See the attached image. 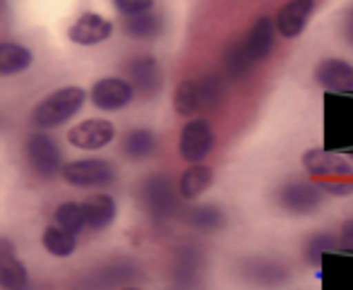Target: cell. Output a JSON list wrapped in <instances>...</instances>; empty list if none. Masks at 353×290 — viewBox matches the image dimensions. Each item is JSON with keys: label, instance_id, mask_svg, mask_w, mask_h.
I'll return each instance as SVG.
<instances>
[{"label": "cell", "instance_id": "obj_1", "mask_svg": "<svg viewBox=\"0 0 353 290\" xmlns=\"http://www.w3.org/2000/svg\"><path fill=\"white\" fill-rule=\"evenodd\" d=\"M84 99H87V94L79 87L58 89V92L48 94L46 99H41V101L37 103V108H34V113H32V123L43 130L58 127V125L68 123L72 116H77Z\"/></svg>", "mask_w": 353, "mask_h": 290}, {"label": "cell", "instance_id": "obj_2", "mask_svg": "<svg viewBox=\"0 0 353 290\" xmlns=\"http://www.w3.org/2000/svg\"><path fill=\"white\" fill-rule=\"evenodd\" d=\"M178 189L173 187V183L166 175H152L149 180H144L140 189V202L144 211L157 221H166L178 211Z\"/></svg>", "mask_w": 353, "mask_h": 290}, {"label": "cell", "instance_id": "obj_3", "mask_svg": "<svg viewBox=\"0 0 353 290\" xmlns=\"http://www.w3.org/2000/svg\"><path fill=\"white\" fill-rule=\"evenodd\" d=\"M325 197L327 194L322 192L320 183H310V180L286 183L276 194L281 209H286L288 214H296V216H310V214L320 211V207L325 204Z\"/></svg>", "mask_w": 353, "mask_h": 290}, {"label": "cell", "instance_id": "obj_4", "mask_svg": "<svg viewBox=\"0 0 353 290\" xmlns=\"http://www.w3.org/2000/svg\"><path fill=\"white\" fill-rule=\"evenodd\" d=\"M214 149V130L210 120L205 118H192L181 130V139H178V152L190 166L202 163Z\"/></svg>", "mask_w": 353, "mask_h": 290}, {"label": "cell", "instance_id": "obj_5", "mask_svg": "<svg viewBox=\"0 0 353 290\" xmlns=\"http://www.w3.org/2000/svg\"><path fill=\"white\" fill-rule=\"evenodd\" d=\"M241 278L250 286L257 288H281L291 278V269L279 259H267V257H252L241 264Z\"/></svg>", "mask_w": 353, "mask_h": 290}, {"label": "cell", "instance_id": "obj_6", "mask_svg": "<svg viewBox=\"0 0 353 290\" xmlns=\"http://www.w3.org/2000/svg\"><path fill=\"white\" fill-rule=\"evenodd\" d=\"M63 178L74 187H103V185L113 183L116 171L103 158H77V161L63 166Z\"/></svg>", "mask_w": 353, "mask_h": 290}, {"label": "cell", "instance_id": "obj_7", "mask_svg": "<svg viewBox=\"0 0 353 290\" xmlns=\"http://www.w3.org/2000/svg\"><path fill=\"white\" fill-rule=\"evenodd\" d=\"M27 156L32 168L41 178H53L63 168V154L58 149L56 139L46 132H34L27 139Z\"/></svg>", "mask_w": 353, "mask_h": 290}, {"label": "cell", "instance_id": "obj_8", "mask_svg": "<svg viewBox=\"0 0 353 290\" xmlns=\"http://www.w3.org/2000/svg\"><path fill=\"white\" fill-rule=\"evenodd\" d=\"M125 72H128V82L142 96H154V94L161 92L163 72L159 60L154 56H144V53L142 56H132L125 63Z\"/></svg>", "mask_w": 353, "mask_h": 290}, {"label": "cell", "instance_id": "obj_9", "mask_svg": "<svg viewBox=\"0 0 353 290\" xmlns=\"http://www.w3.org/2000/svg\"><path fill=\"white\" fill-rule=\"evenodd\" d=\"M301 161L307 175H312V178H327V180L353 178V163L349 158L339 156V154H334V152H327V149H320V147L307 149Z\"/></svg>", "mask_w": 353, "mask_h": 290}, {"label": "cell", "instance_id": "obj_10", "mask_svg": "<svg viewBox=\"0 0 353 290\" xmlns=\"http://www.w3.org/2000/svg\"><path fill=\"white\" fill-rule=\"evenodd\" d=\"M92 103L101 111H121L135 96V89L123 77H101L92 87Z\"/></svg>", "mask_w": 353, "mask_h": 290}, {"label": "cell", "instance_id": "obj_11", "mask_svg": "<svg viewBox=\"0 0 353 290\" xmlns=\"http://www.w3.org/2000/svg\"><path fill=\"white\" fill-rule=\"evenodd\" d=\"M312 14H315V0H288L274 14L276 34H281L283 39H298L305 32Z\"/></svg>", "mask_w": 353, "mask_h": 290}, {"label": "cell", "instance_id": "obj_12", "mask_svg": "<svg viewBox=\"0 0 353 290\" xmlns=\"http://www.w3.org/2000/svg\"><path fill=\"white\" fill-rule=\"evenodd\" d=\"M315 82L325 92L349 94L353 92V63L344 58H325L315 68Z\"/></svg>", "mask_w": 353, "mask_h": 290}, {"label": "cell", "instance_id": "obj_13", "mask_svg": "<svg viewBox=\"0 0 353 290\" xmlns=\"http://www.w3.org/2000/svg\"><path fill=\"white\" fill-rule=\"evenodd\" d=\"M113 137H116V127H113L111 120L103 118L82 120L68 132V142L77 149H101L106 144H111Z\"/></svg>", "mask_w": 353, "mask_h": 290}, {"label": "cell", "instance_id": "obj_14", "mask_svg": "<svg viewBox=\"0 0 353 290\" xmlns=\"http://www.w3.org/2000/svg\"><path fill=\"white\" fill-rule=\"evenodd\" d=\"M113 34V22L97 12H82L77 19L72 22L70 32V41L79 43V46H94V43L106 41Z\"/></svg>", "mask_w": 353, "mask_h": 290}, {"label": "cell", "instance_id": "obj_15", "mask_svg": "<svg viewBox=\"0 0 353 290\" xmlns=\"http://www.w3.org/2000/svg\"><path fill=\"white\" fill-rule=\"evenodd\" d=\"M276 41V24L270 14H260L255 22L250 24L245 34V48L255 63H265L274 51Z\"/></svg>", "mask_w": 353, "mask_h": 290}, {"label": "cell", "instance_id": "obj_16", "mask_svg": "<svg viewBox=\"0 0 353 290\" xmlns=\"http://www.w3.org/2000/svg\"><path fill=\"white\" fill-rule=\"evenodd\" d=\"M29 276L24 264L14 257L8 240H0V288L5 290H27Z\"/></svg>", "mask_w": 353, "mask_h": 290}, {"label": "cell", "instance_id": "obj_17", "mask_svg": "<svg viewBox=\"0 0 353 290\" xmlns=\"http://www.w3.org/2000/svg\"><path fill=\"white\" fill-rule=\"evenodd\" d=\"M214 183V171L205 163H195V166H188L183 171L181 180H178V192L183 199H197L212 187Z\"/></svg>", "mask_w": 353, "mask_h": 290}, {"label": "cell", "instance_id": "obj_18", "mask_svg": "<svg viewBox=\"0 0 353 290\" xmlns=\"http://www.w3.org/2000/svg\"><path fill=\"white\" fill-rule=\"evenodd\" d=\"M82 207H84V216H87V226L92 228V231H103V228H108L118 214L116 202H113V197H108V194H92Z\"/></svg>", "mask_w": 353, "mask_h": 290}, {"label": "cell", "instance_id": "obj_19", "mask_svg": "<svg viewBox=\"0 0 353 290\" xmlns=\"http://www.w3.org/2000/svg\"><path fill=\"white\" fill-rule=\"evenodd\" d=\"M252 68H255V60H252L250 53H248L245 39L231 41V46H228L226 53H223V70H226L228 77L243 79L252 72Z\"/></svg>", "mask_w": 353, "mask_h": 290}, {"label": "cell", "instance_id": "obj_20", "mask_svg": "<svg viewBox=\"0 0 353 290\" xmlns=\"http://www.w3.org/2000/svg\"><path fill=\"white\" fill-rule=\"evenodd\" d=\"M123 27H125L128 37L140 39V41H152V39H157L163 32V17L149 10V12L135 14V17H125Z\"/></svg>", "mask_w": 353, "mask_h": 290}, {"label": "cell", "instance_id": "obj_21", "mask_svg": "<svg viewBox=\"0 0 353 290\" xmlns=\"http://www.w3.org/2000/svg\"><path fill=\"white\" fill-rule=\"evenodd\" d=\"M173 108L178 116L190 118L202 108V94H200V82L195 79H183L173 92Z\"/></svg>", "mask_w": 353, "mask_h": 290}, {"label": "cell", "instance_id": "obj_22", "mask_svg": "<svg viewBox=\"0 0 353 290\" xmlns=\"http://www.w3.org/2000/svg\"><path fill=\"white\" fill-rule=\"evenodd\" d=\"M188 223L202 233H214L226 226V214L216 204H200L188 211Z\"/></svg>", "mask_w": 353, "mask_h": 290}, {"label": "cell", "instance_id": "obj_23", "mask_svg": "<svg viewBox=\"0 0 353 290\" xmlns=\"http://www.w3.org/2000/svg\"><path fill=\"white\" fill-rule=\"evenodd\" d=\"M32 51L19 43L0 41V74H17L32 65Z\"/></svg>", "mask_w": 353, "mask_h": 290}, {"label": "cell", "instance_id": "obj_24", "mask_svg": "<svg viewBox=\"0 0 353 290\" xmlns=\"http://www.w3.org/2000/svg\"><path fill=\"white\" fill-rule=\"evenodd\" d=\"M123 149H125V154L130 158H137V161L147 158V156H152L154 149H157V134L147 127L130 130V132L125 134V139H123Z\"/></svg>", "mask_w": 353, "mask_h": 290}, {"label": "cell", "instance_id": "obj_25", "mask_svg": "<svg viewBox=\"0 0 353 290\" xmlns=\"http://www.w3.org/2000/svg\"><path fill=\"white\" fill-rule=\"evenodd\" d=\"M41 242H43V247H46V252L53 254V257H70L74 252V247H77L74 235L63 231V228H58V226H48L41 235Z\"/></svg>", "mask_w": 353, "mask_h": 290}, {"label": "cell", "instance_id": "obj_26", "mask_svg": "<svg viewBox=\"0 0 353 290\" xmlns=\"http://www.w3.org/2000/svg\"><path fill=\"white\" fill-rule=\"evenodd\" d=\"M56 226L63 228V231L77 235L87 226V216H84V207L77 202H65L56 209Z\"/></svg>", "mask_w": 353, "mask_h": 290}, {"label": "cell", "instance_id": "obj_27", "mask_svg": "<svg viewBox=\"0 0 353 290\" xmlns=\"http://www.w3.org/2000/svg\"><path fill=\"white\" fill-rule=\"evenodd\" d=\"M202 269V254L197 249H183L181 257L176 259V278L181 283H195L200 278Z\"/></svg>", "mask_w": 353, "mask_h": 290}, {"label": "cell", "instance_id": "obj_28", "mask_svg": "<svg viewBox=\"0 0 353 290\" xmlns=\"http://www.w3.org/2000/svg\"><path fill=\"white\" fill-rule=\"evenodd\" d=\"M336 247H339V242L332 233H315L305 242V259L310 264H320V259L327 252H334Z\"/></svg>", "mask_w": 353, "mask_h": 290}, {"label": "cell", "instance_id": "obj_29", "mask_svg": "<svg viewBox=\"0 0 353 290\" xmlns=\"http://www.w3.org/2000/svg\"><path fill=\"white\" fill-rule=\"evenodd\" d=\"M200 94H202V108H216L221 103L223 96V84L216 74H210L200 82Z\"/></svg>", "mask_w": 353, "mask_h": 290}, {"label": "cell", "instance_id": "obj_30", "mask_svg": "<svg viewBox=\"0 0 353 290\" xmlns=\"http://www.w3.org/2000/svg\"><path fill=\"white\" fill-rule=\"evenodd\" d=\"M113 5L123 17H135V14L149 12L154 8V0H113Z\"/></svg>", "mask_w": 353, "mask_h": 290}, {"label": "cell", "instance_id": "obj_31", "mask_svg": "<svg viewBox=\"0 0 353 290\" xmlns=\"http://www.w3.org/2000/svg\"><path fill=\"white\" fill-rule=\"evenodd\" d=\"M320 187L330 197H351L353 194V183L349 180H322Z\"/></svg>", "mask_w": 353, "mask_h": 290}, {"label": "cell", "instance_id": "obj_32", "mask_svg": "<svg viewBox=\"0 0 353 290\" xmlns=\"http://www.w3.org/2000/svg\"><path fill=\"white\" fill-rule=\"evenodd\" d=\"M341 245L344 247H353V221H346L341 228Z\"/></svg>", "mask_w": 353, "mask_h": 290}, {"label": "cell", "instance_id": "obj_33", "mask_svg": "<svg viewBox=\"0 0 353 290\" xmlns=\"http://www.w3.org/2000/svg\"><path fill=\"white\" fill-rule=\"evenodd\" d=\"M346 39H349V43L353 46V10L349 14V22H346Z\"/></svg>", "mask_w": 353, "mask_h": 290}, {"label": "cell", "instance_id": "obj_34", "mask_svg": "<svg viewBox=\"0 0 353 290\" xmlns=\"http://www.w3.org/2000/svg\"><path fill=\"white\" fill-rule=\"evenodd\" d=\"M123 290H140V288H123Z\"/></svg>", "mask_w": 353, "mask_h": 290}, {"label": "cell", "instance_id": "obj_35", "mask_svg": "<svg viewBox=\"0 0 353 290\" xmlns=\"http://www.w3.org/2000/svg\"><path fill=\"white\" fill-rule=\"evenodd\" d=\"M0 5H3V0H0Z\"/></svg>", "mask_w": 353, "mask_h": 290}]
</instances>
